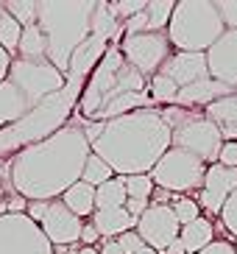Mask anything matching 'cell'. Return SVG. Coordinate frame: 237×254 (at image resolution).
Returning <instances> with one entry per match:
<instances>
[{
  "label": "cell",
  "mask_w": 237,
  "mask_h": 254,
  "mask_svg": "<svg viewBox=\"0 0 237 254\" xmlns=\"http://www.w3.org/2000/svg\"><path fill=\"white\" fill-rule=\"evenodd\" d=\"M235 190H237V168H226L221 162L209 165L207 176H204V187H201L198 207H204L212 215H221Z\"/></svg>",
  "instance_id": "13"
},
{
  "label": "cell",
  "mask_w": 237,
  "mask_h": 254,
  "mask_svg": "<svg viewBox=\"0 0 237 254\" xmlns=\"http://www.w3.org/2000/svg\"><path fill=\"white\" fill-rule=\"evenodd\" d=\"M6 11L14 17L22 28L28 25H37V0H8Z\"/></svg>",
  "instance_id": "30"
},
{
  "label": "cell",
  "mask_w": 237,
  "mask_h": 254,
  "mask_svg": "<svg viewBox=\"0 0 237 254\" xmlns=\"http://www.w3.org/2000/svg\"><path fill=\"white\" fill-rule=\"evenodd\" d=\"M137 254H159V252H154V249H148V246H142Z\"/></svg>",
  "instance_id": "45"
},
{
  "label": "cell",
  "mask_w": 237,
  "mask_h": 254,
  "mask_svg": "<svg viewBox=\"0 0 237 254\" xmlns=\"http://www.w3.org/2000/svg\"><path fill=\"white\" fill-rule=\"evenodd\" d=\"M92 145L78 126H64L11 157V185L25 201H56L81 182Z\"/></svg>",
  "instance_id": "1"
},
{
  "label": "cell",
  "mask_w": 237,
  "mask_h": 254,
  "mask_svg": "<svg viewBox=\"0 0 237 254\" xmlns=\"http://www.w3.org/2000/svg\"><path fill=\"white\" fill-rule=\"evenodd\" d=\"M106 51H109V42H104V39H98V37H92V34H89L87 42H84V45L73 53L67 75H73V78H81V75L92 73V70L98 67V62L104 59V53H106Z\"/></svg>",
  "instance_id": "19"
},
{
  "label": "cell",
  "mask_w": 237,
  "mask_h": 254,
  "mask_svg": "<svg viewBox=\"0 0 237 254\" xmlns=\"http://www.w3.org/2000/svg\"><path fill=\"white\" fill-rule=\"evenodd\" d=\"M109 179H115V171H112L98 154H89L87 165H84V173H81V182H87V185H92V187H101Z\"/></svg>",
  "instance_id": "27"
},
{
  "label": "cell",
  "mask_w": 237,
  "mask_h": 254,
  "mask_svg": "<svg viewBox=\"0 0 237 254\" xmlns=\"http://www.w3.org/2000/svg\"><path fill=\"white\" fill-rule=\"evenodd\" d=\"M98 229L92 224H84V229H81V243H87V246H92V243H98Z\"/></svg>",
  "instance_id": "41"
},
{
  "label": "cell",
  "mask_w": 237,
  "mask_h": 254,
  "mask_svg": "<svg viewBox=\"0 0 237 254\" xmlns=\"http://www.w3.org/2000/svg\"><path fill=\"white\" fill-rule=\"evenodd\" d=\"M173 131L159 109H137L123 118L106 120L104 131L92 142V154L109 165L115 176H142L171 151Z\"/></svg>",
  "instance_id": "2"
},
{
  "label": "cell",
  "mask_w": 237,
  "mask_h": 254,
  "mask_svg": "<svg viewBox=\"0 0 237 254\" xmlns=\"http://www.w3.org/2000/svg\"><path fill=\"white\" fill-rule=\"evenodd\" d=\"M120 51H123L126 62L140 75L154 78V75L165 67V62L171 59V39H168V31H162V34L145 31V34L123 37Z\"/></svg>",
  "instance_id": "10"
},
{
  "label": "cell",
  "mask_w": 237,
  "mask_h": 254,
  "mask_svg": "<svg viewBox=\"0 0 237 254\" xmlns=\"http://www.w3.org/2000/svg\"><path fill=\"white\" fill-rule=\"evenodd\" d=\"M171 209H173V215H176V221L181 226L193 224L195 218H201V207H198L195 198H176V201L171 204Z\"/></svg>",
  "instance_id": "31"
},
{
  "label": "cell",
  "mask_w": 237,
  "mask_h": 254,
  "mask_svg": "<svg viewBox=\"0 0 237 254\" xmlns=\"http://www.w3.org/2000/svg\"><path fill=\"white\" fill-rule=\"evenodd\" d=\"M235 249H237V246H235Z\"/></svg>",
  "instance_id": "47"
},
{
  "label": "cell",
  "mask_w": 237,
  "mask_h": 254,
  "mask_svg": "<svg viewBox=\"0 0 237 254\" xmlns=\"http://www.w3.org/2000/svg\"><path fill=\"white\" fill-rule=\"evenodd\" d=\"M39 229L45 232V238L51 240L53 246L67 249V246H73V243L81 240L84 221L78 215H73V212L64 207L61 198H56V201H48V212H45V218L39 221Z\"/></svg>",
  "instance_id": "12"
},
{
  "label": "cell",
  "mask_w": 237,
  "mask_h": 254,
  "mask_svg": "<svg viewBox=\"0 0 237 254\" xmlns=\"http://www.w3.org/2000/svg\"><path fill=\"white\" fill-rule=\"evenodd\" d=\"M207 168L209 165H204L198 157L171 145V151L154 165L151 179H154V185L159 190H168V193H190V190H201L204 187Z\"/></svg>",
  "instance_id": "7"
},
{
  "label": "cell",
  "mask_w": 237,
  "mask_h": 254,
  "mask_svg": "<svg viewBox=\"0 0 237 254\" xmlns=\"http://www.w3.org/2000/svg\"><path fill=\"white\" fill-rule=\"evenodd\" d=\"M223 20L209 0H178L173 8L168 39L181 53H207L223 37Z\"/></svg>",
  "instance_id": "5"
},
{
  "label": "cell",
  "mask_w": 237,
  "mask_h": 254,
  "mask_svg": "<svg viewBox=\"0 0 237 254\" xmlns=\"http://www.w3.org/2000/svg\"><path fill=\"white\" fill-rule=\"evenodd\" d=\"M165 254H187V249H184V243H181V240H173L171 246L165 249Z\"/></svg>",
  "instance_id": "43"
},
{
  "label": "cell",
  "mask_w": 237,
  "mask_h": 254,
  "mask_svg": "<svg viewBox=\"0 0 237 254\" xmlns=\"http://www.w3.org/2000/svg\"><path fill=\"white\" fill-rule=\"evenodd\" d=\"M221 221H223V226L237 238V190L229 195V201H226V207H223V212H221Z\"/></svg>",
  "instance_id": "34"
},
{
  "label": "cell",
  "mask_w": 237,
  "mask_h": 254,
  "mask_svg": "<svg viewBox=\"0 0 237 254\" xmlns=\"http://www.w3.org/2000/svg\"><path fill=\"white\" fill-rule=\"evenodd\" d=\"M173 8H176V0H148L145 3V17H148V31L154 34H162L171 25Z\"/></svg>",
  "instance_id": "25"
},
{
  "label": "cell",
  "mask_w": 237,
  "mask_h": 254,
  "mask_svg": "<svg viewBox=\"0 0 237 254\" xmlns=\"http://www.w3.org/2000/svg\"><path fill=\"white\" fill-rule=\"evenodd\" d=\"M128 195H126V185H123V176H115V179L104 182L101 187H95V209H118L126 207Z\"/></svg>",
  "instance_id": "24"
},
{
  "label": "cell",
  "mask_w": 237,
  "mask_h": 254,
  "mask_svg": "<svg viewBox=\"0 0 237 254\" xmlns=\"http://www.w3.org/2000/svg\"><path fill=\"white\" fill-rule=\"evenodd\" d=\"M17 59L22 62H48V39H45L39 25L22 28L20 48H17Z\"/></svg>",
  "instance_id": "23"
},
{
  "label": "cell",
  "mask_w": 237,
  "mask_h": 254,
  "mask_svg": "<svg viewBox=\"0 0 237 254\" xmlns=\"http://www.w3.org/2000/svg\"><path fill=\"white\" fill-rule=\"evenodd\" d=\"M218 14L223 20L226 31H237V0H218Z\"/></svg>",
  "instance_id": "33"
},
{
  "label": "cell",
  "mask_w": 237,
  "mask_h": 254,
  "mask_svg": "<svg viewBox=\"0 0 237 254\" xmlns=\"http://www.w3.org/2000/svg\"><path fill=\"white\" fill-rule=\"evenodd\" d=\"M181 224L176 221L173 209L168 204H151L140 218H137V235L142 238V243L154 252L165 254V249L171 246L173 240H178Z\"/></svg>",
  "instance_id": "11"
},
{
  "label": "cell",
  "mask_w": 237,
  "mask_h": 254,
  "mask_svg": "<svg viewBox=\"0 0 237 254\" xmlns=\"http://www.w3.org/2000/svg\"><path fill=\"white\" fill-rule=\"evenodd\" d=\"M118 240V246L123 249V254H137L145 243H142V238L137 235V229H131V232H126V235H120V238H115Z\"/></svg>",
  "instance_id": "35"
},
{
  "label": "cell",
  "mask_w": 237,
  "mask_h": 254,
  "mask_svg": "<svg viewBox=\"0 0 237 254\" xmlns=\"http://www.w3.org/2000/svg\"><path fill=\"white\" fill-rule=\"evenodd\" d=\"M198 254H237V249H235V243H226V240H212V243Z\"/></svg>",
  "instance_id": "37"
},
{
  "label": "cell",
  "mask_w": 237,
  "mask_h": 254,
  "mask_svg": "<svg viewBox=\"0 0 237 254\" xmlns=\"http://www.w3.org/2000/svg\"><path fill=\"white\" fill-rule=\"evenodd\" d=\"M209 78L237 90V31H223V37L207 51Z\"/></svg>",
  "instance_id": "14"
},
{
  "label": "cell",
  "mask_w": 237,
  "mask_h": 254,
  "mask_svg": "<svg viewBox=\"0 0 237 254\" xmlns=\"http://www.w3.org/2000/svg\"><path fill=\"white\" fill-rule=\"evenodd\" d=\"M11 62H14V56H11L6 48L0 45V84L8 81V70H11Z\"/></svg>",
  "instance_id": "39"
},
{
  "label": "cell",
  "mask_w": 237,
  "mask_h": 254,
  "mask_svg": "<svg viewBox=\"0 0 237 254\" xmlns=\"http://www.w3.org/2000/svg\"><path fill=\"white\" fill-rule=\"evenodd\" d=\"M64 207L78 218H92L95 212V187L87 185V182H75L64 195H61Z\"/></svg>",
  "instance_id": "22"
},
{
  "label": "cell",
  "mask_w": 237,
  "mask_h": 254,
  "mask_svg": "<svg viewBox=\"0 0 237 254\" xmlns=\"http://www.w3.org/2000/svg\"><path fill=\"white\" fill-rule=\"evenodd\" d=\"M31 109H34V106L28 104V98L22 95L11 81L0 84V126H8V123L25 118Z\"/></svg>",
  "instance_id": "20"
},
{
  "label": "cell",
  "mask_w": 237,
  "mask_h": 254,
  "mask_svg": "<svg viewBox=\"0 0 237 254\" xmlns=\"http://www.w3.org/2000/svg\"><path fill=\"white\" fill-rule=\"evenodd\" d=\"M178 240L184 243L187 254H198L204 252V249L215 240V229H212V221L209 218H195L193 224L181 226V232H178Z\"/></svg>",
  "instance_id": "21"
},
{
  "label": "cell",
  "mask_w": 237,
  "mask_h": 254,
  "mask_svg": "<svg viewBox=\"0 0 237 254\" xmlns=\"http://www.w3.org/2000/svg\"><path fill=\"white\" fill-rule=\"evenodd\" d=\"M98 0H37V25L48 39V62L67 75L73 53L92 34Z\"/></svg>",
  "instance_id": "3"
},
{
  "label": "cell",
  "mask_w": 237,
  "mask_h": 254,
  "mask_svg": "<svg viewBox=\"0 0 237 254\" xmlns=\"http://www.w3.org/2000/svg\"><path fill=\"white\" fill-rule=\"evenodd\" d=\"M123 185H126L128 198H142V201H151V195H154V190H156L151 173H142V176H123Z\"/></svg>",
  "instance_id": "29"
},
{
  "label": "cell",
  "mask_w": 237,
  "mask_h": 254,
  "mask_svg": "<svg viewBox=\"0 0 237 254\" xmlns=\"http://www.w3.org/2000/svg\"><path fill=\"white\" fill-rule=\"evenodd\" d=\"M232 92H237V90L215 81V78H204V81H195L190 87H181L173 106H181V109H195V106H201V112H204L209 104H215L218 98H226Z\"/></svg>",
  "instance_id": "16"
},
{
  "label": "cell",
  "mask_w": 237,
  "mask_h": 254,
  "mask_svg": "<svg viewBox=\"0 0 237 254\" xmlns=\"http://www.w3.org/2000/svg\"><path fill=\"white\" fill-rule=\"evenodd\" d=\"M165 78H171L178 90L190 87L195 81L209 78V67H207V53H171V59L165 62V67L159 70Z\"/></svg>",
  "instance_id": "15"
},
{
  "label": "cell",
  "mask_w": 237,
  "mask_h": 254,
  "mask_svg": "<svg viewBox=\"0 0 237 254\" xmlns=\"http://www.w3.org/2000/svg\"><path fill=\"white\" fill-rule=\"evenodd\" d=\"M148 81L145 75H140L131 67L120 51V45H109V51L104 53V59L98 62V67L89 73V81L81 92V115L87 120H98V115L115 98L126 95V92H145Z\"/></svg>",
  "instance_id": "4"
},
{
  "label": "cell",
  "mask_w": 237,
  "mask_h": 254,
  "mask_svg": "<svg viewBox=\"0 0 237 254\" xmlns=\"http://www.w3.org/2000/svg\"><path fill=\"white\" fill-rule=\"evenodd\" d=\"M75 254H101V252H98L95 246H84V249H78Z\"/></svg>",
  "instance_id": "44"
},
{
  "label": "cell",
  "mask_w": 237,
  "mask_h": 254,
  "mask_svg": "<svg viewBox=\"0 0 237 254\" xmlns=\"http://www.w3.org/2000/svg\"><path fill=\"white\" fill-rule=\"evenodd\" d=\"M89 224L98 229V235H101V238H120V235H126V232L137 229V218L128 215L126 207H118V209H95Z\"/></svg>",
  "instance_id": "17"
},
{
  "label": "cell",
  "mask_w": 237,
  "mask_h": 254,
  "mask_svg": "<svg viewBox=\"0 0 237 254\" xmlns=\"http://www.w3.org/2000/svg\"><path fill=\"white\" fill-rule=\"evenodd\" d=\"M101 254H123V249L118 246V240H106L104 249H101Z\"/></svg>",
  "instance_id": "42"
},
{
  "label": "cell",
  "mask_w": 237,
  "mask_h": 254,
  "mask_svg": "<svg viewBox=\"0 0 237 254\" xmlns=\"http://www.w3.org/2000/svg\"><path fill=\"white\" fill-rule=\"evenodd\" d=\"M148 207H151V201H142V198H128V201H126L128 215H134V218H140Z\"/></svg>",
  "instance_id": "40"
},
{
  "label": "cell",
  "mask_w": 237,
  "mask_h": 254,
  "mask_svg": "<svg viewBox=\"0 0 237 254\" xmlns=\"http://www.w3.org/2000/svg\"><path fill=\"white\" fill-rule=\"evenodd\" d=\"M8 81L14 84L31 106H37L42 98L53 95L64 87V73L53 67L51 62H22L14 59L8 70Z\"/></svg>",
  "instance_id": "8"
},
{
  "label": "cell",
  "mask_w": 237,
  "mask_h": 254,
  "mask_svg": "<svg viewBox=\"0 0 237 254\" xmlns=\"http://www.w3.org/2000/svg\"><path fill=\"white\" fill-rule=\"evenodd\" d=\"M204 115L221 128L223 142H237V92H232L226 98H218L215 104H209L204 109Z\"/></svg>",
  "instance_id": "18"
},
{
  "label": "cell",
  "mask_w": 237,
  "mask_h": 254,
  "mask_svg": "<svg viewBox=\"0 0 237 254\" xmlns=\"http://www.w3.org/2000/svg\"><path fill=\"white\" fill-rule=\"evenodd\" d=\"M6 14V3H3V0H0V17Z\"/></svg>",
  "instance_id": "46"
},
{
  "label": "cell",
  "mask_w": 237,
  "mask_h": 254,
  "mask_svg": "<svg viewBox=\"0 0 237 254\" xmlns=\"http://www.w3.org/2000/svg\"><path fill=\"white\" fill-rule=\"evenodd\" d=\"M45 212H48V201H28V209H25V215L31 218V221H42Z\"/></svg>",
  "instance_id": "38"
},
{
  "label": "cell",
  "mask_w": 237,
  "mask_h": 254,
  "mask_svg": "<svg viewBox=\"0 0 237 254\" xmlns=\"http://www.w3.org/2000/svg\"><path fill=\"white\" fill-rule=\"evenodd\" d=\"M0 254H53V243L25 212H6L0 215Z\"/></svg>",
  "instance_id": "9"
},
{
  "label": "cell",
  "mask_w": 237,
  "mask_h": 254,
  "mask_svg": "<svg viewBox=\"0 0 237 254\" xmlns=\"http://www.w3.org/2000/svg\"><path fill=\"white\" fill-rule=\"evenodd\" d=\"M218 162L226 165V168H237V142H223Z\"/></svg>",
  "instance_id": "36"
},
{
  "label": "cell",
  "mask_w": 237,
  "mask_h": 254,
  "mask_svg": "<svg viewBox=\"0 0 237 254\" xmlns=\"http://www.w3.org/2000/svg\"><path fill=\"white\" fill-rule=\"evenodd\" d=\"M145 3H148V0H115L109 6H112V11H115V17H118L120 23H126V20H131V17L145 11Z\"/></svg>",
  "instance_id": "32"
},
{
  "label": "cell",
  "mask_w": 237,
  "mask_h": 254,
  "mask_svg": "<svg viewBox=\"0 0 237 254\" xmlns=\"http://www.w3.org/2000/svg\"><path fill=\"white\" fill-rule=\"evenodd\" d=\"M148 95H151L156 109H159V106H173L176 104V95H178V87L171 78H165L162 73H156L148 81Z\"/></svg>",
  "instance_id": "26"
},
{
  "label": "cell",
  "mask_w": 237,
  "mask_h": 254,
  "mask_svg": "<svg viewBox=\"0 0 237 254\" xmlns=\"http://www.w3.org/2000/svg\"><path fill=\"white\" fill-rule=\"evenodd\" d=\"M20 37H22V25L6 11L0 17V45L6 48L14 59H17V48H20Z\"/></svg>",
  "instance_id": "28"
},
{
  "label": "cell",
  "mask_w": 237,
  "mask_h": 254,
  "mask_svg": "<svg viewBox=\"0 0 237 254\" xmlns=\"http://www.w3.org/2000/svg\"><path fill=\"white\" fill-rule=\"evenodd\" d=\"M159 115L173 131V148L193 154L204 165H218V157H221V148H223L221 128L201 109L168 106V109H159Z\"/></svg>",
  "instance_id": "6"
}]
</instances>
